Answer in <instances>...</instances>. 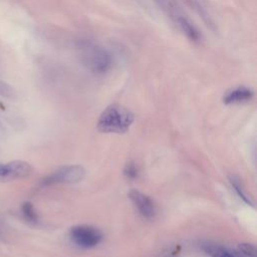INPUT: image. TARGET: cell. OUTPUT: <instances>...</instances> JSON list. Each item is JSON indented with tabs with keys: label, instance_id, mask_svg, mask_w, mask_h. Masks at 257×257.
Segmentation results:
<instances>
[{
	"label": "cell",
	"instance_id": "cell-1",
	"mask_svg": "<svg viewBox=\"0 0 257 257\" xmlns=\"http://www.w3.org/2000/svg\"><path fill=\"white\" fill-rule=\"evenodd\" d=\"M135 120L134 113L119 105L111 104L107 106L100 114L97 121V128L102 133H125Z\"/></svg>",
	"mask_w": 257,
	"mask_h": 257
},
{
	"label": "cell",
	"instance_id": "cell-2",
	"mask_svg": "<svg viewBox=\"0 0 257 257\" xmlns=\"http://www.w3.org/2000/svg\"><path fill=\"white\" fill-rule=\"evenodd\" d=\"M77 50L81 63L90 71L104 73L109 69L111 65L110 55L99 45L91 41H81Z\"/></svg>",
	"mask_w": 257,
	"mask_h": 257
},
{
	"label": "cell",
	"instance_id": "cell-3",
	"mask_svg": "<svg viewBox=\"0 0 257 257\" xmlns=\"http://www.w3.org/2000/svg\"><path fill=\"white\" fill-rule=\"evenodd\" d=\"M85 175V170L79 165H70L62 167L41 182L42 186H49L53 184H74L83 179Z\"/></svg>",
	"mask_w": 257,
	"mask_h": 257
},
{
	"label": "cell",
	"instance_id": "cell-4",
	"mask_svg": "<svg viewBox=\"0 0 257 257\" xmlns=\"http://www.w3.org/2000/svg\"><path fill=\"white\" fill-rule=\"evenodd\" d=\"M71 240L79 247L92 248L96 246L102 238L100 231L92 226L78 225L70 230Z\"/></svg>",
	"mask_w": 257,
	"mask_h": 257
},
{
	"label": "cell",
	"instance_id": "cell-5",
	"mask_svg": "<svg viewBox=\"0 0 257 257\" xmlns=\"http://www.w3.org/2000/svg\"><path fill=\"white\" fill-rule=\"evenodd\" d=\"M31 171L32 168L30 164L24 161H13L0 164V183L23 179L29 176Z\"/></svg>",
	"mask_w": 257,
	"mask_h": 257
},
{
	"label": "cell",
	"instance_id": "cell-6",
	"mask_svg": "<svg viewBox=\"0 0 257 257\" xmlns=\"http://www.w3.org/2000/svg\"><path fill=\"white\" fill-rule=\"evenodd\" d=\"M128 197L134 205L137 207L139 212L147 219H152L156 214V207L154 202L145 194L137 191L132 190L128 193Z\"/></svg>",
	"mask_w": 257,
	"mask_h": 257
},
{
	"label": "cell",
	"instance_id": "cell-7",
	"mask_svg": "<svg viewBox=\"0 0 257 257\" xmlns=\"http://www.w3.org/2000/svg\"><path fill=\"white\" fill-rule=\"evenodd\" d=\"M253 91L248 87H237L235 89L230 90L225 96H224V102L225 103H238L242 101L249 100L253 96Z\"/></svg>",
	"mask_w": 257,
	"mask_h": 257
},
{
	"label": "cell",
	"instance_id": "cell-8",
	"mask_svg": "<svg viewBox=\"0 0 257 257\" xmlns=\"http://www.w3.org/2000/svg\"><path fill=\"white\" fill-rule=\"evenodd\" d=\"M229 180H230V183H231L232 187L234 188L235 192L237 193V195H238L245 203H247V204L253 206V202L251 201L250 197H248L247 194H246V192L243 190V187H242V184H241V182H240V179H239L238 177H236V176H230V177H229Z\"/></svg>",
	"mask_w": 257,
	"mask_h": 257
},
{
	"label": "cell",
	"instance_id": "cell-9",
	"mask_svg": "<svg viewBox=\"0 0 257 257\" xmlns=\"http://www.w3.org/2000/svg\"><path fill=\"white\" fill-rule=\"evenodd\" d=\"M207 251L213 257H245L240 252H232L219 247H210Z\"/></svg>",
	"mask_w": 257,
	"mask_h": 257
},
{
	"label": "cell",
	"instance_id": "cell-10",
	"mask_svg": "<svg viewBox=\"0 0 257 257\" xmlns=\"http://www.w3.org/2000/svg\"><path fill=\"white\" fill-rule=\"evenodd\" d=\"M178 23L181 26L182 30L188 35V37H190L193 40H198V38H199L198 32L196 31L194 26H192V24L187 19L181 17L178 19Z\"/></svg>",
	"mask_w": 257,
	"mask_h": 257
},
{
	"label": "cell",
	"instance_id": "cell-11",
	"mask_svg": "<svg viewBox=\"0 0 257 257\" xmlns=\"http://www.w3.org/2000/svg\"><path fill=\"white\" fill-rule=\"evenodd\" d=\"M22 212H23V215L24 217L29 221V222H33V223H36L38 221V218H37V214L32 206L31 203L29 202H26L23 204L22 206Z\"/></svg>",
	"mask_w": 257,
	"mask_h": 257
},
{
	"label": "cell",
	"instance_id": "cell-12",
	"mask_svg": "<svg viewBox=\"0 0 257 257\" xmlns=\"http://www.w3.org/2000/svg\"><path fill=\"white\" fill-rule=\"evenodd\" d=\"M239 252L245 257H256V249L252 244L242 243L239 245Z\"/></svg>",
	"mask_w": 257,
	"mask_h": 257
},
{
	"label": "cell",
	"instance_id": "cell-13",
	"mask_svg": "<svg viewBox=\"0 0 257 257\" xmlns=\"http://www.w3.org/2000/svg\"><path fill=\"white\" fill-rule=\"evenodd\" d=\"M124 174L128 177V178H135L137 177V168L133 163H128L125 166L124 169Z\"/></svg>",
	"mask_w": 257,
	"mask_h": 257
}]
</instances>
